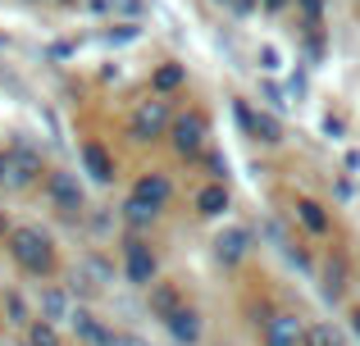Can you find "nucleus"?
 <instances>
[{"label": "nucleus", "mask_w": 360, "mask_h": 346, "mask_svg": "<svg viewBox=\"0 0 360 346\" xmlns=\"http://www.w3.org/2000/svg\"><path fill=\"white\" fill-rule=\"evenodd\" d=\"M132 196H137V201H146V205H155V210H165L169 201H174V182H169L165 173H141L137 182H132Z\"/></svg>", "instance_id": "nucleus-10"}, {"label": "nucleus", "mask_w": 360, "mask_h": 346, "mask_svg": "<svg viewBox=\"0 0 360 346\" xmlns=\"http://www.w3.org/2000/svg\"><path fill=\"white\" fill-rule=\"evenodd\" d=\"M69 324H73V333H78V342H82V346H115V333H110L91 310H73V319H69Z\"/></svg>", "instance_id": "nucleus-13"}, {"label": "nucleus", "mask_w": 360, "mask_h": 346, "mask_svg": "<svg viewBox=\"0 0 360 346\" xmlns=\"http://www.w3.org/2000/svg\"><path fill=\"white\" fill-rule=\"evenodd\" d=\"M5 246H9V260H14L23 274H32V278L55 274V241H51V232H41L37 223H14V228L5 232Z\"/></svg>", "instance_id": "nucleus-1"}, {"label": "nucleus", "mask_w": 360, "mask_h": 346, "mask_svg": "<svg viewBox=\"0 0 360 346\" xmlns=\"http://www.w3.org/2000/svg\"><path fill=\"white\" fill-rule=\"evenodd\" d=\"M41 319L46 324H64V319H73V301H69V292L64 287H41Z\"/></svg>", "instance_id": "nucleus-16"}, {"label": "nucleus", "mask_w": 360, "mask_h": 346, "mask_svg": "<svg viewBox=\"0 0 360 346\" xmlns=\"http://www.w3.org/2000/svg\"><path fill=\"white\" fill-rule=\"evenodd\" d=\"M205 137H210V124H205V114H196V109H187V114H178L174 124H169V146H174V155H183V160H196V155L205 151Z\"/></svg>", "instance_id": "nucleus-3"}, {"label": "nucleus", "mask_w": 360, "mask_h": 346, "mask_svg": "<svg viewBox=\"0 0 360 346\" xmlns=\"http://www.w3.org/2000/svg\"><path fill=\"white\" fill-rule=\"evenodd\" d=\"M264 346H301V338H306V328H301L297 314H269L264 319Z\"/></svg>", "instance_id": "nucleus-9"}, {"label": "nucleus", "mask_w": 360, "mask_h": 346, "mask_svg": "<svg viewBox=\"0 0 360 346\" xmlns=\"http://www.w3.org/2000/svg\"><path fill=\"white\" fill-rule=\"evenodd\" d=\"M87 9H96V14H115V18H141L146 14V0H87Z\"/></svg>", "instance_id": "nucleus-18"}, {"label": "nucleus", "mask_w": 360, "mask_h": 346, "mask_svg": "<svg viewBox=\"0 0 360 346\" xmlns=\"http://www.w3.org/2000/svg\"><path fill=\"white\" fill-rule=\"evenodd\" d=\"M229 205H233V196H229L224 182H205L201 192H196V214H201V219H219Z\"/></svg>", "instance_id": "nucleus-15"}, {"label": "nucleus", "mask_w": 360, "mask_h": 346, "mask_svg": "<svg viewBox=\"0 0 360 346\" xmlns=\"http://www.w3.org/2000/svg\"><path fill=\"white\" fill-rule=\"evenodd\" d=\"M23 346H60V328L46 324V319H32L27 324V342Z\"/></svg>", "instance_id": "nucleus-21"}, {"label": "nucleus", "mask_w": 360, "mask_h": 346, "mask_svg": "<svg viewBox=\"0 0 360 346\" xmlns=\"http://www.w3.org/2000/svg\"><path fill=\"white\" fill-rule=\"evenodd\" d=\"M260 64H264V69H278V51H274V46H260Z\"/></svg>", "instance_id": "nucleus-26"}, {"label": "nucleus", "mask_w": 360, "mask_h": 346, "mask_svg": "<svg viewBox=\"0 0 360 346\" xmlns=\"http://www.w3.org/2000/svg\"><path fill=\"white\" fill-rule=\"evenodd\" d=\"M137 36V23H119V32H105V41H132Z\"/></svg>", "instance_id": "nucleus-25"}, {"label": "nucleus", "mask_w": 360, "mask_h": 346, "mask_svg": "<svg viewBox=\"0 0 360 346\" xmlns=\"http://www.w3.org/2000/svg\"><path fill=\"white\" fill-rule=\"evenodd\" d=\"M123 274H128L132 287H150V283H155L160 260H155V251H150L141 237H128V241H123Z\"/></svg>", "instance_id": "nucleus-5"}, {"label": "nucleus", "mask_w": 360, "mask_h": 346, "mask_svg": "<svg viewBox=\"0 0 360 346\" xmlns=\"http://www.w3.org/2000/svg\"><path fill=\"white\" fill-rule=\"evenodd\" d=\"M41 178V155L27 151V146H18V151H5V182L9 192H27V187Z\"/></svg>", "instance_id": "nucleus-6"}, {"label": "nucleus", "mask_w": 360, "mask_h": 346, "mask_svg": "<svg viewBox=\"0 0 360 346\" xmlns=\"http://www.w3.org/2000/svg\"><path fill=\"white\" fill-rule=\"evenodd\" d=\"M169 124H174V109H169V100H165V96H150V100H141V105L128 114V137H132L137 146L160 142V137H169Z\"/></svg>", "instance_id": "nucleus-2"}, {"label": "nucleus", "mask_w": 360, "mask_h": 346, "mask_svg": "<svg viewBox=\"0 0 360 346\" xmlns=\"http://www.w3.org/2000/svg\"><path fill=\"white\" fill-rule=\"evenodd\" d=\"M146 292H150V314H155L160 324H165L174 310H183V305H187V301H183V292H178L174 283H160V278L146 287Z\"/></svg>", "instance_id": "nucleus-14"}, {"label": "nucleus", "mask_w": 360, "mask_h": 346, "mask_svg": "<svg viewBox=\"0 0 360 346\" xmlns=\"http://www.w3.org/2000/svg\"><path fill=\"white\" fill-rule=\"evenodd\" d=\"M60 5H78V0H60Z\"/></svg>", "instance_id": "nucleus-31"}, {"label": "nucleus", "mask_w": 360, "mask_h": 346, "mask_svg": "<svg viewBox=\"0 0 360 346\" xmlns=\"http://www.w3.org/2000/svg\"><path fill=\"white\" fill-rule=\"evenodd\" d=\"M301 346H347V342H342V333H338L333 324H315V328H306Z\"/></svg>", "instance_id": "nucleus-22"}, {"label": "nucleus", "mask_w": 360, "mask_h": 346, "mask_svg": "<svg viewBox=\"0 0 360 346\" xmlns=\"http://www.w3.org/2000/svg\"><path fill=\"white\" fill-rule=\"evenodd\" d=\"M115 346H150V342L137 338V333H115Z\"/></svg>", "instance_id": "nucleus-27"}, {"label": "nucleus", "mask_w": 360, "mask_h": 346, "mask_svg": "<svg viewBox=\"0 0 360 346\" xmlns=\"http://www.w3.org/2000/svg\"><path fill=\"white\" fill-rule=\"evenodd\" d=\"M233 114H238V124L246 128V137H255L260 146H278L283 142V124L274 114H264V109H251L246 100H238L233 105Z\"/></svg>", "instance_id": "nucleus-7"}, {"label": "nucleus", "mask_w": 360, "mask_h": 346, "mask_svg": "<svg viewBox=\"0 0 360 346\" xmlns=\"http://www.w3.org/2000/svg\"><path fill=\"white\" fill-rule=\"evenodd\" d=\"M5 310H9V324H32V319H27V310H23V301H18V296H5Z\"/></svg>", "instance_id": "nucleus-24"}, {"label": "nucleus", "mask_w": 360, "mask_h": 346, "mask_svg": "<svg viewBox=\"0 0 360 346\" xmlns=\"http://www.w3.org/2000/svg\"><path fill=\"white\" fill-rule=\"evenodd\" d=\"M155 219H160V210H155V205L137 201V196H128V201H123V223H128V228H150Z\"/></svg>", "instance_id": "nucleus-19"}, {"label": "nucleus", "mask_w": 360, "mask_h": 346, "mask_svg": "<svg viewBox=\"0 0 360 346\" xmlns=\"http://www.w3.org/2000/svg\"><path fill=\"white\" fill-rule=\"evenodd\" d=\"M46 196H51V205L64 214V219H78V214L87 210V196H82V182H78L73 173H64V169L46 173Z\"/></svg>", "instance_id": "nucleus-4"}, {"label": "nucleus", "mask_w": 360, "mask_h": 346, "mask_svg": "<svg viewBox=\"0 0 360 346\" xmlns=\"http://www.w3.org/2000/svg\"><path fill=\"white\" fill-rule=\"evenodd\" d=\"M0 182H5V151H0Z\"/></svg>", "instance_id": "nucleus-30"}, {"label": "nucleus", "mask_w": 360, "mask_h": 346, "mask_svg": "<svg viewBox=\"0 0 360 346\" xmlns=\"http://www.w3.org/2000/svg\"><path fill=\"white\" fill-rule=\"evenodd\" d=\"M264 100H269L274 109H283V105H288V100H283V91H278V87H264Z\"/></svg>", "instance_id": "nucleus-28"}, {"label": "nucleus", "mask_w": 360, "mask_h": 346, "mask_svg": "<svg viewBox=\"0 0 360 346\" xmlns=\"http://www.w3.org/2000/svg\"><path fill=\"white\" fill-rule=\"evenodd\" d=\"M297 219L306 223V232H315V237H324L328 232V214L319 201H297Z\"/></svg>", "instance_id": "nucleus-20"}, {"label": "nucleus", "mask_w": 360, "mask_h": 346, "mask_svg": "<svg viewBox=\"0 0 360 346\" xmlns=\"http://www.w3.org/2000/svg\"><path fill=\"white\" fill-rule=\"evenodd\" d=\"M251 228H224L219 237H214V260H219V265H242L246 255H251Z\"/></svg>", "instance_id": "nucleus-8"}, {"label": "nucleus", "mask_w": 360, "mask_h": 346, "mask_svg": "<svg viewBox=\"0 0 360 346\" xmlns=\"http://www.w3.org/2000/svg\"><path fill=\"white\" fill-rule=\"evenodd\" d=\"M165 328H169V338H174L178 346H196L201 342V314H196L192 305H183V310H174L165 319Z\"/></svg>", "instance_id": "nucleus-12"}, {"label": "nucleus", "mask_w": 360, "mask_h": 346, "mask_svg": "<svg viewBox=\"0 0 360 346\" xmlns=\"http://www.w3.org/2000/svg\"><path fill=\"white\" fill-rule=\"evenodd\" d=\"M352 328H356V333H360V310H352Z\"/></svg>", "instance_id": "nucleus-29"}, {"label": "nucleus", "mask_w": 360, "mask_h": 346, "mask_svg": "<svg viewBox=\"0 0 360 346\" xmlns=\"http://www.w3.org/2000/svg\"><path fill=\"white\" fill-rule=\"evenodd\" d=\"M82 169H87L91 182H115V155L105 151L101 142H82Z\"/></svg>", "instance_id": "nucleus-11"}, {"label": "nucleus", "mask_w": 360, "mask_h": 346, "mask_svg": "<svg viewBox=\"0 0 360 346\" xmlns=\"http://www.w3.org/2000/svg\"><path fill=\"white\" fill-rule=\"evenodd\" d=\"M183 82H187V69H183V64H160V69L150 73V91H155V96H174Z\"/></svg>", "instance_id": "nucleus-17"}, {"label": "nucleus", "mask_w": 360, "mask_h": 346, "mask_svg": "<svg viewBox=\"0 0 360 346\" xmlns=\"http://www.w3.org/2000/svg\"><path fill=\"white\" fill-rule=\"evenodd\" d=\"M205 164H210V173H214V182H224V178H229V160H224L219 151H210L205 155Z\"/></svg>", "instance_id": "nucleus-23"}]
</instances>
